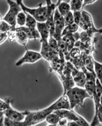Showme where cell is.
Returning <instances> with one entry per match:
<instances>
[{"instance_id": "obj_22", "label": "cell", "mask_w": 102, "mask_h": 126, "mask_svg": "<svg viewBox=\"0 0 102 126\" xmlns=\"http://www.w3.org/2000/svg\"><path fill=\"white\" fill-rule=\"evenodd\" d=\"M60 118L54 112L51 113L46 117L45 121L49 125H57L59 123Z\"/></svg>"}, {"instance_id": "obj_20", "label": "cell", "mask_w": 102, "mask_h": 126, "mask_svg": "<svg viewBox=\"0 0 102 126\" xmlns=\"http://www.w3.org/2000/svg\"><path fill=\"white\" fill-rule=\"evenodd\" d=\"M57 9L60 14L64 17L66 15L70 12V8L69 3H67L65 0H59L58 1Z\"/></svg>"}, {"instance_id": "obj_32", "label": "cell", "mask_w": 102, "mask_h": 126, "mask_svg": "<svg viewBox=\"0 0 102 126\" xmlns=\"http://www.w3.org/2000/svg\"><path fill=\"white\" fill-rule=\"evenodd\" d=\"M11 104V102L9 99L4 101L0 99V112H4L7 109L9 106Z\"/></svg>"}, {"instance_id": "obj_15", "label": "cell", "mask_w": 102, "mask_h": 126, "mask_svg": "<svg viewBox=\"0 0 102 126\" xmlns=\"http://www.w3.org/2000/svg\"><path fill=\"white\" fill-rule=\"evenodd\" d=\"M71 73L72 77L74 80V84L77 87L84 88L85 86L86 77L82 71L75 68L71 63Z\"/></svg>"}, {"instance_id": "obj_27", "label": "cell", "mask_w": 102, "mask_h": 126, "mask_svg": "<svg viewBox=\"0 0 102 126\" xmlns=\"http://www.w3.org/2000/svg\"><path fill=\"white\" fill-rule=\"evenodd\" d=\"M58 45L59 50V54L62 55L65 58L66 57L69 52L66 44L61 39L60 40L58 41Z\"/></svg>"}, {"instance_id": "obj_14", "label": "cell", "mask_w": 102, "mask_h": 126, "mask_svg": "<svg viewBox=\"0 0 102 126\" xmlns=\"http://www.w3.org/2000/svg\"><path fill=\"white\" fill-rule=\"evenodd\" d=\"M4 113V116L5 118H7L12 120L22 122L26 117V111L24 112H20L14 109L11 106V104L9 106L7 109L6 110Z\"/></svg>"}, {"instance_id": "obj_9", "label": "cell", "mask_w": 102, "mask_h": 126, "mask_svg": "<svg viewBox=\"0 0 102 126\" xmlns=\"http://www.w3.org/2000/svg\"><path fill=\"white\" fill-rule=\"evenodd\" d=\"M40 42L41 43V48L40 54L42 57L44 58L45 60L48 61L50 63L60 59L59 54L54 51L50 47L48 41H42Z\"/></svg>"}, {"instance_id": "obj_31", "label": "cell", "mask_w": 102, "mask_h": 126, "mask_svg": "<svg viewBox=\"0 0 102 126\" xmlns=\"http://www.w3.org/2000/svg\"><path fill=\"white\" fill-rule=\"evenodd\" d=\"M64 19L65 26L70 25L71 24L74 23L73 14L71 11L69 12L68 14L65 15V16L64 17Z\"/></svg>"}, {"instance_id": "obj_36", "label": "cell", "mask_w": 102, "mask_h": 126, "mask_svg": "<svg viewBox=\"0 0 102 126\" xmlns=\"http://www.w3.org/2000/svg\"><path fill=\"white\" fill-rule=\"evenodd\" d=\"M96 0H84L83 1V4H82V10L84 7L85 6L88 5V4H93V3H94L95 2H96Z\"/></svg>"}, {"instance_id": "obj_12", "label": "cell", "mask_w": 102, "mask_h": 126, "mask_svg": "<svg viewBox=\"0 0 102 126\" xmlns=\"http://www.w3.org/2000/svg\"><path fill=\"white\" fill-rule=\"evenodd\" d=\"M47 108L52 112L63 109H70L68 97L65 94H63L59 99Z\"/></svg>"}, {"instance_id": "obj_2", "label": "cell", "mask_w": 102, "mask_h": 126, "mask_svg": "<svg viewBox=\"0 0 102 126\" xmlns=\"http://www.w3.org/2000/svg\"><path fill=\"white\" fill-rule=\"evenodd\" d=\"M51 112L47 108L35 111H26V117L23 121V126H34L41 123Z\"/></svg>"}, {"instance_id": "obj_1", "label": "cell", "mask_w": 102, "mask_h": 126, "mask_svg": "<svg viewBox=\"0 0 102 126\" xmlns=\"http://www.w3.org/2000/svg\"><path fill=\"white\" fill-rule=\"evenodd\" d=\"M65 94L68 97L70 109L71 110H74L77 107L84 106V102L86 98H92L85 89L77 86L68 90Z\"/></svg>"}, {"instance_id": "obj_19", "label": "cell", "mask_w": 102, "mask_h": 126, "mask_svg": "<svg viewBox=\"0 0 102 126\" xmlns=\"http://www.w3.org/2000/svg\"><path fill=\"white\" fill-rule=\"evenodd\" d=\"M17 28L24 32L28 36L29 39H33V40H36V39H40V34L36 28L31 29L26 27L25 26H22V27H17Z\"/></svg>"}, {"instance_id": "obj_23", "label": "cell", "mask_w": 102, "mask_h": 126, "mask_svg": "<svg viewBox=\"0 0 102 126\" xmlns=\"http://www.w3.org/2000/svg\"><path fill=\"white\" fill-rule=\"evenodd\" d=\"M26 15V22L25 26L31 29H36L37 21L31 15L24 12Z\"/></svg>"}, {"instance_id": "obj_8", "label": "cell", "mask_w": 102, "mask_h": 126, "mask_svg": "<svg viewBox=\"0 0 102 126\" xmlns=\"http://www.w3.org/2000/svg\"><path fill=\"white\" fill-rule=\"evenodd\" d=\"M46 4L48 9V15L45 23L50 31V37H53L54 33V14L58 6V2L56 4H55L52 3L51 0H46Z\"/></svg>"}, {"instance_id": "obj_11", "label": "cell", "mask_w": 102, "mask_h": 126, "mask_svg": "<svg viewBox=\"0 0 102 126\" xmlns=\"http://www.w3.org/2000/svg\"><path fill=\"white\" fill-rule=\"evenodd\" d=\"M8 39L11 42L17 41L23 46H26L29 40L28 36L24 32L16 28L15 31L9 33Z\"/></svg>"}, {"instance_id": "obj_3", "label": "cell", "mask_w": 102, "mask_h": 126, "mask_svg": "<svg viewBox=\"0 0 102 126\" xmlns=\"http://www.w3.org/2000/svg\"><path fill=\"white\" fill-rule=\"evenodd\" d=\"M23 12H26L31 15L38 22H45L48 15L47 6H43L42 4H40L36 8H30L26 6L22 0H17Z\"/></svg>"}, {"instance_id": "obj_37", "label": "cell", "mask_w": 102, "mask_h": 126, "mask_svg": "<svg viewBox=\"0 0 102 126\" xmlns=\"http://www.w3.org/2000/svg\"><path fill=\"white\" fill-rule=\"evenodd\" d=\"M68 121L65 119L64 118H60V120L59 122V123L58 124L61 126H65V124H67Z\"/></svg>"}, {"instance_id": "obj_21", "label": "cell", "mask_w": 102, "mask_h": 126, "mask_svg": "<svg viewBox=\"0 0 102 126\" xmlns=\"http://www.w3.org/2000/svg\"><path fill=\"white\" fill-rule=\"evenodd\" d=\"M61 40L66 44L68 47V51L74 48V46L75 43V41L73 37L72 34H66L61 37Z\"/></svg>"}, {"instance_id": "obj_25", "label": "cell", "mask_w": 102, "mask_h": 126, "mask_svg": "<svg viewBox=\"0 0 102 126\" xmlns=\"http://www.w3.org/2000/svg\"><path fill=\"white\" fill-rule=\"evenodd\" d=\"M83 0H70V11L73 12H81L82 11V4Z\"/></svg>"}, {"instance_id": "obj_5", "label": "cell", "mask_w": 102, "mask_h": 126, "mask_svg": "<svg viewBox=\"0 0 102 126\" xmlns=\"http://www.w3.org/2000/svg\"><path fill=\"white\" fill-rule=\"evenodd\" d=\"M70 65L71 63L69 61H67L62 73L58 75V77L61 81L64 87V91L63 94H65L68 90L73 88L75 85L71 75Z\"/></svg>"}, {"instance_id": "obj_38", "label": "cell", "mask_w": 102, "mask_h": 126, "mask_svg": "<svg viewBox=\"0 0 102 126\" xmlns=\"http://www.w3.org/2000/svg\"><path fill=\"white\" fill-rule=\"evenodd\" d=\"M67 126H80L75 121H68L67 123Z\"/></svg>"}, {"instance_id": "obj_33", "label": "cell", "mask_w": 102, "mask_h": 126, "mask_svg": "<svg viewBox=\"0 0 102 126\" xmlns=\"http://www.w3.org/2000/svg\"><path fill=\"white\" fill-rule=\"evenodd\" d=\"M73 14L74 16V22L79 26V23L82 19L81 12H74Z\"/></svg>"}, {"instance_id": "obj_18", "label": "cell", "mask_w": 102, "mask_h": 126, "mask_svg": "<svg viewBox=\"0 0 102 126\" xmlns=\"http://www.w3.org/2000/svg\"><path fill=\"white\" fill-rule=\"evenodd\" d=\"M36 29L40 34V41H48L50 37V31L45 22H38Z\"/></svg>"}, {"instance_id": "obj_26", "label": "cell", "mask_w": 102, "mask_h": 126, "mask_svg": "<svg viewBox=\"0 0 102 126\" xmlns=\"http://www.w3.org/2000/svg\"><path fill=\"white\" fill-rule=\"evenodd\" d=\"M79 26L75 23H74L70 25L65 26V28L63 31L61 37L66 34H73L76 32L79 29Z\"/></svg>"}, {"instance_id": "obj_30", "label": "cell", "mask_w": 102, "mask_h": 126, "mask_svg": "<svg viewBox=\"0 0 102 126\" xmlns=\"http://www.w3.org/2000/svg\"><path fill=\"white\" fill-rule=\"evenodd\" d=\"M4 123L5 126H23V121L19 122L12 120L4 117Z\"/></svg>"}, {"instance_id": "obj_17", "label": "cell", "mask_w": 102, "mask_h": 126, "mask_svg": "<svg viewBox=\"0 0 102 126\" xmlns=\"http://www.w3.org/2000/svg\"><path fill=\"white\" fill-rule=\"evenodd\" d=\"M83 65L88 71L93 73L94 72V60L92 55L82 52L81 54Z\"/></svg>"}, {"instance_id": "obj_34", "label": "cell", "mask_w": 102, "mask_h": 126, "mask_svg": "<svg viewBox=\"0 0 102 126\" xmlns=\"http://www.w3.org/2000/svg\"><path fill=\"white\" fill-rule=\"evenodd\" d=\"M76 122L80 126H90V124L88 123L87 120H86L85 118L80 115L79 116V119Z\"/></svg>"}, {"instance_id": "obj_29", "label": "cell", "mask_w": 102, "mask_h": 126, "mask_svg": "<svg viewBox=\"0 0 102 126\" xmlns=\"http://www.w3.org/2000/svg\"><path fill=\"white\" fill-rule=\"evenodd\" d=\"M48 43L49 46L54 51L58 54L59 53L58 42L55 39H54L53 37H50L48 40Z\"/></svg>"}, {"instance_id": "obj_28", "label": "cell", "mask_w": 102, "mask_h": 126, "mask_svg": "<svg viewBox=\"0 0 102 126\" xmlns=\"http://www.w3.org/2000/svg\"><path fill=\"white\" fill-rule=\"evenodd\" d=\"M17 24L20 27L25 26L26 22V15L23 11L20 12L17 15L16 19Z\"/></svg>"}, {"instance_id": "obj_41", "label": "cell", "mask_w": 102, "mask_h": 126, "mask_svg": "<svg viewBox=\"0 0 102 126\" xmlns=\"http://www.w3.org/2000/svg\"><path fill=\"white\" fill-rule=\"evenodd\" d=\"M57 126V125H49V124H48L47 126Z\"/></svg>"}, {"instance_id": "obj_4", "label": "cell", "mask_w": 102, "mask_h": 126, "mask_svg": "<svg viewBox=\"0 0 102 126\" xmlns=\"http://www.w3.org/2000/svg\"><path fill=\"white\" fill-rule=\"evenodd\" d=\"M7 3L8 4L9 8L7 13L3 17L2 20L8 24L13 29H15L17 26L16 19L17 15L22 10L17 1L8 0H7Z\"/></svg>"}, {"instance_id": "obj_16", "label": "cell", "mask_w": 102, "mask_h": 126, "mask_svg": "<svg viewBox=\"0 0 102 126\" xmlns=\"http://www.w3.org/2000/svg\"><path fill=\"white\" fill-rule=\"evenodd\" d=\"M60 118L65 119L68 121L76 122L79 119V114L71 109H63L54 111Z\"/></svg>"}, {"instance_id": "obj_10", "label": "cell", "mask_w": 102, "mask_h": 126, "mask_svg": "<svg viewBox=\"0 0 102 126\" xmlns=\"http://www.w3.org/2000/svg\"><path fill=\"white\" fill-rule=\"evenodd\" d=\"M42 58L40 53L26 49L25 54L17 61L15 64L17 66H20L25 63H34Z\"/></svg>"}, {"instance_id": "obj_39", "label": "cell", "mask_w": 102, "mask_h": 126, "mask_svg": "<svg viewBox=\"0 0 102 126\" xmlns=\"http://www.w3.org/2000/svg\"><path fill=\"white\" fill-rule=\"evenodd\" d=\"M4 117L0 120V126H5L4 123Z\"/></svg>"}, {"instance_id": "obj_13", "label": "cell", "mask_w": 102, "mask_h": 126, "mask_svg": "<svg viewBox=\"0 0 102 126\" xmlns=\"http://www.w3.org/2000/svg\"><path fill=\"white\" fill-rule=\"evenodd\" d=\"M81 15L83 20L86 25L88 27V31L86 32L90 37H93V35L94 33H102V29L97 30L95 28L92 17L89 13L84 10H82L81 11Z\"/></svg>"}, {"instance_id": "obj_24", "label": "cell", "mask_w": 102, "mask_h": 126, "mask_svg": "<svg viewBox=\"0 0 102 126\" xmlns=\"http://www.w3.org/2000/svg\"><path fill=\"white\" fill-rule=\"evenodd\" d=\"M94 72L96 78L102 83V64L96 61H94Z\"/></svg>"}, {"instance_id": "obj_7", "label": "cell", "mask_w": 102, "mask_h": 126, "mask_svg": "<svg viewBox=\"0 0 102 126\" xmlns=\"http://www.w3.org/2000/svg\"><path fill=\"white\" fill-rule=\"evenodd\" d=\"M86 77L85 86L84 89L92 98L95 94L96 77L94 73L88 71L84 67L81 69Z\"/></svg>"}, {"instance_id": "obj_6", "label": "cell", "mask_w": 102, "mask_h": 126, "mask_svg": "<svg viewBox=\"0 0 102 126\" xmlns=\"http://www.w3.org/2000/svg\"><path fill=\"white\" fill-rule=\"evenodd\" d=\"M54 33L53 37L59 41L61 39V34L63 30L65 27L64 17L58 12L56 8L54 14Z\"/></svg>"}, {"instance_id": "obj_40", "label": "cell", "mask_w": 102, "mask_h": 126, "mask_svg": "<svg viewBox=\"0 0 102 126\" xmlns=\"http://www.w3.org/2000/svg\"><path fill=\"white\" fill-rule=\"evenodd\" d=\"M4 117L3 112H0V120Z\"/></svg>"}, {"instance_id": "obj_35", "label": "cell", "mask_w": 102, "mask_h": 126, "mask_svg": "<svg viewBox=\"0 0 102 126\" xmlns=\"http://www.w3.org/2000/svg\"><path fill=\"white\" fill-rule=\"evenodd\" d=\"M9 33L0 32V45L2 44L8 39Z\"/></svg>"}]
</instances>
